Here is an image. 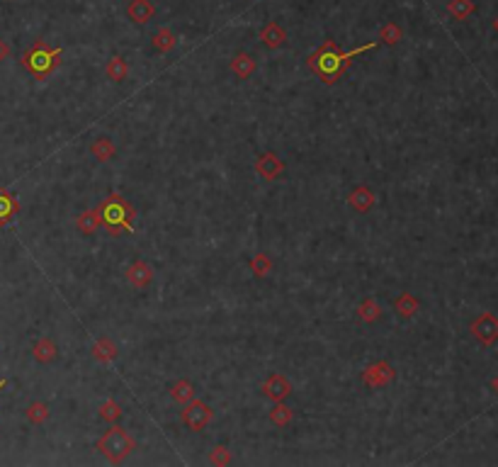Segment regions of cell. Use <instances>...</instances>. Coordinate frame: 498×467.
I'll list each match as a JSON object with an SVG mask.
<instances>
[{
    "mask_svg": "<svg viewBox=\"0 0 498 467\" xmlns=\"http://www.w3.org/2000/svg\"><path fill=\"white\" fill-rule=\"evenodd\" d=\"M180 421L188 431L199 433V431H204L212 421H214V411H212V407H209L207 402H202V399H192V402L182 404Z\"/></svg>",
    "mask_w": 498,
    "mask_h": 467,
    "instance_id": "cell-5",
    "label": "cell"
},
{
    "mask_svg": "<svg viewBox=\"0 0 498 467\" xmlns=\"http://www.w3.org/2000/svg\"><path fill=\"white\" fill-rule=\"evenodd\" d=\"M401 39H403L401 25H397V22H386V25H382V29H379V42L382 44L397 47V44L401 42Z\"/></svg>",
    "mask_w": 498,
    "mask_h": 467,
    "instance_id": "cell-28",
    "label": "cell"
},
{
    "mask_svg": "<svg viewBox=\"0 0 498 467\" xmlns=\"http://www.w3.org/2000/svg\"><path fill=\"white\" fill-rule=\"evenodd\" d=\"M229 69H231V73H234L236 78L246 81V78H251V75L256 73L258 64H256V59L248 54V51H238V54H236L234 59L229 61Z\"/></svg>",
    "mask_w": 498,
    "mask_h": 467,
    "instance_id": "cell-16",
    "label": "cell"
},
{
    "mask_svg": "<svg viewBox=\"0 0 498 467\" xmlns=\"http://www.w3.org/2000/svg\"><path fill=\"white\" fill-rule=\"evenodd\" d=\"M491 390H493V392L498 394V375H496V377H493V380H491Z\"/></svg>",
    "mask_w": 498,
    "mask_h": 467,
    "instance_id": "cell-33",
    "label": "cell"
},
{
    "mask_svg": "<svg viewBox=\"0 0 498 467\" xmlns=\"http://www.w3.org/2000/svg\"><path fill=\"white\" fill-rule=\"evenodd\" d=\"M469 331L479 344L488 348V346H493L498 341V317L491 314V311H482V314L469 324Z\"/></svg>",
    "mask_w": 498,
    "mask_h": 467,
    "instance_id": "cell-6",
    "label": "cell"
},
{
    "mask_svg": "<svg viewBox=\"0 0 498 467\" xmlns=\"http://www.w3.org/2000/svg\"><path fill=\"white\" fill-rule=\"evenodd\" d=\"M105 75H108V81H112V83H124L127 81V75H129L127 59L119 56V54H114L112 59L108 61V66H105Z\"/></svg>",
    "mask_w": 498,
    "mask_h": 467,
    "instance_id": "cell-20",
    "label": "cell"
},
{
    "mask_svg": "<svg viewBox=\"0 0 498 467\" xmlns=\"http://www.w3.org/2000/svg\"><path fill=\"white\" fill-rule=\"evenodd\" d=\"M348 204L353 207L355 212H360V215H364V212H370L372 207L377 204V195L372 188H367V185H358L355 190H350L348 195Z\"/></svg>",
    "mask_w": 498,
    "mask_h": 467,
    "instance_id": "cell-11",
    "label": "cell"
},
{
    "mask_svg": "<svg viewBox=\"0 0 498 467\" xmlns=\"http://www.w3.org/2000/svg\"><path fill=\"white\" fill-rule=\"evenodd\" d=\"M5 385H8V380H0V390H3Z\"/></svg>",
    "mask_w": 498,
    "mask_h": 467,
    "instance_id": "cell-34",
    "label": "cell"
},
{
    "mask_svg": "<svg viewBox=\"0 0 498 467\" xmlns=\"http://www.w3.org/2000/svg\"><path fill=\"white\" fill-rule=\"evenodd\" d=\"M102 226V215L100 207H90V210H83L81 215L75 217V229L81 231L83 237H90Z\"/></svg>",
    "mask_w": 498,
    "mask_h": 467,
    "instance_id": "cell-15",
    "label": "cell"
},
{
    "mask_svg": "<svg viewBox=\"0 0 498 467\" xmlns=\"http://www.w3.org/2000/svg\"><path fill=\"white\" fill-rule=\"evenodd\" d=\"M258 39L263 42V47L279 49L284 42H287V32H284V27H282V25H277V22H265L263 27H260Z\"/></svg>",
    "mask_w": 498,
    "mask_h": 467,
    "instance_id": "cell-14",
    "label": "cell"
},
{
    "mask_svg": "<svg viewBox=\"0 0 498 467\" xmlns=\"http://www.w3.org/2000/svg\"><path fill=\"white\" fill-rule=\"evenodd\" d=\"M151 44H153L155 51H161V54H168V51H173L177 44V37L175 32H173L171 27H161L158 32L151 37Z\"/></svg>",
    "mask_w": 498,
    "mask_h": 467,
    "instance_id": "cell-23",
    "label": "cell"
},
{
    "mask_svg": "<svg viewBox=\"0 0 498 467\" xmlns=\"http://www.w3.org/2000/svg\"><path fill=\"white\" fill-rule=\"evenodd\" d=\"M59 64H61V49L49 47L47 42H34L32 47L22 54V66H25L37 81L49 78V75L59 69Z\"/></svg>",
    "mask_w": 498,
    "mask_h": 467,
    "instance_id": "cell-3",
    "label": "cell"
},
{
    "mask_svg": "<svg viewBox=\"0 0 498 467\" xmlns=\"http://www.w3.org/2000/svg\"><path fill=\"white\" fill-rule=\"evenodd\" d=\"M155 15V5L153 0H129L127 5V17L134 25H146V22H151Z\"/></svg>",
    "mask_w": 498,
    "mask_h": 467,
    "instance_id": "cell-13",
    "label": "cell"
},
{
    "mask_svg": "<svg viewBox=\"0 0 498 467\" xmlns=\"http://www.w3.org/2000/svg\"><path fill=\"white\" fill-rule=\"evenodd\" d=\"M260 392H263V397L270 399V402H284V399L295 392V385H292L282 372H273V375L265 377V382L260 385Z\"/></svg>",
    "mask_w": 498,
    "mask_h": 467,
    "instance_id": "cell-8",
    "label": "cell"
},
{
    "mask_svg": "<svg viewBox=\"0 0 498 467\" xmlns=\"http://www.w3.org/2000/svg\"><path fill=\"white\" fill-rule=\"evenodd\" d=\"M25 414H27V421H29V424L42 426V424H47L49 416H51V409H49L47 402H32Z\"/></svg>",
    "mask_w": 498,
    "mask_h": 467,
    "instance_id": "cell-27",
    "label": "cell"
},
{
    "mask_svg": "<svg viewBox=\"0 0 498 467\" xmlns=\"http://www.w3.org/2000/svg\"><path fill=\"white\" fill-rule=\"evenodd\" d=\"M256 173L265 180H279L284 173V161L275 151H265L256 158Z\"/></svg>",
    "mask_w": 498,
    "mask_h": 467,
    "instance_id": "cell-9",
    "label": "cell"
},
{
    "mask_svg": "<svg viewBox=\"0 0 498 467\" xmlns=\"http://www.w3.org/2000/svg\"><path fill=\"white\" fill-rule=\"evenodd\" d=\"M394 309H397V314L401 319H411L418 314V309H421V302H418L416 295H411V292H401V295L394 300Z\"/></svg>",
    "mask_w": 498,
    "mask_h": 467,
    "instance_id": "cell-19",
    "label": "cell"
},
{
    "mask_svg": "<svg viewBox=\"0 0 498 467\" xmlns=\"http://www.w3.org/2000/svg\"><path fill=\"white\" fill-rule=\"evenodd\" d=\"M10 56V47H8L5 39H0V61H5Z\"/></svg>",
    "mask_w": 498,
    "mask_h": 467,
    "instance_id": "cell-32",
    "label": "cell"
},
{
    "mask_svg": "<svg viewBox=\"0 0 498 467\" xmlns=\"http://www.w3.org/2000/svg\"><path fill=\"white\" fill-rule=\"evenodd\" d=\"M493 29H496V32H498V17H496V22H493Z\"/></svg>",
    "mask_w": 498,
    "mask_h": 467,
    "instance_id": "cell-35",
    "label": "cell"
},
{
    "mask_svg": "<svg viewBox=\"0 0 498 467\" xmlns=\"http://www.w3.org/2000/svg\"><path fill=\"white\" fill-rule=\"evenodd\" d=\"M207 460L212 462V465H219V467L231 465V451L226 446H214L212 451H209Z\"/></svg>",
    "mask_w": 498,
    "mask_h": 467,
    "instance_id": "cell-31",
    "label": "cell"
},
{
    "mask_svg": "<svg viewBox=\"0 0 498 467\" xmlns=\"http://www.w3.org/2000/svg\"><path fill=\"white\" fill-rule=\"evenodd\" d=\"M20 212V202L10 190L0 188V226H5L8 221L15 219V215Z\"/></svg>",
    "mask_w": 498,
    "mask_h": 467,
    "instance_id": "cell-18",
    "label": "cell"
},
{
    "mask_svg": "<svg viewBox=\"0 0 498 467\" xmlns=\"http://www.w3.org/2000/svg\"><path fill=\"white\" fill-rule=\"evenodd\" d=\"M127 283L134 287V290H146L151 283H153V268H151L146 261H134V263L127 268Z\"/></svg>",
    "mask_w": 498,
    "mask_h": 467,
    "instance_id": "cell-10",
    "label": "cell"
},
{
    "mask_svg": "<svg viewBox=\"0 0 498 467\" xmlns=\"http://www.w3.org/2000/svg\"><path fill=\"white\" fill-rule=\"evenodd\" d=\"M377 47H379V42H370V44H362V47L350 49V51H343L336 44V39H323L321 47L311 56H306V69L314 71L321 78V83L333 86V83H338L343 78V73L350 69L355 56L364 54V51H375Z\"/></svg>",
    "mask_w": 498,
    "mask_h": 467,
    "instance_id": "cell-1",
    "label": "cell"
},
{
    "mask_svg": "<svg viewBox=\"0 0 498 467\" xmlns=\"http://www.w3.org/2000/svg\"><path fill=\"white\" fill-rule=\"evenodd\" d=\"M273 268H275V263L268 253H256V256L251 258V273L256 275L258 280L268 278V275L273 273Z\"/></svg>",
    "mask_w": 498,
    "mask_h": 467,
    "instance_id": "cell-25",
    "label": "cell"
},
{
    "mask_svg": "<svg viewBox=\"0 0 498 467\" xmlns=\"http://www.w3.org/2000/svg\"><path fill=\"white\" fill-rule=\"evenodd\" d=\"M97 414H100L102 421H108V424H117L119 419H122V404L114 402V399H108V402H102L100 409H97Z\"/></svg>",
    "mask_w": 498,
    "mask_h": 467,
    "instance_id": "cell-29",
    "label": "cell"
},
{
    "mask_svg": "<svg viewBox=\"0 0 498 467\" xmlns=\"http://www.w3.org/2000/svg\"><path fill=\"white\" fill-rule=\"evenodd\" d=\"M32 358L37 360V363H42V366H49V363H54V360L59 358V348H56V344L49 339V336H42V339L32 346Z\"/></svg>",
    "mask_w": 498,
    "mask_h": 467,
    "instance_id": "cell-17",
    "label": "cell"
},
{
    "mask_svg": "<svg viewBox=\"0 0 498 467\" xmlns=\"http://www.w3.org/2000/svg\"><path fill=\"white\" fill-rule=\"evenodd\" d=\"M100 215H102V226H105V231H108L110 237H119L124 231L134 229L136 212L119 193H110L108 197L102 200Z\"/></svg>",
    "mask_w": 498,
    "mask_h": 467,
    "instance_id": "cell-2",
    "label": "cell"
},
{
    "mask_svg": "<svg viewBox=\"0 0 498 467\" xmlns=\"http://www.w3.org/2000/svg\"><path fill=\"white\" fill-rule=\"evenodd\" d=\"M90 355L95 363H102V366H110V363H114L119 355V348L117 344H114L112 339H108V336H102V339H97L95 344H92L90 348Z\"/></svg>",
    "mask_w": 498,
    "mask_h": 467,
    "instance_id": "cell-12",
    "label": "cell"
},
{
    "mask_svg": "<svg viewBox=\"0 0 498 467\" xmlns=\"http://www.w3.org/2000/svg\"><path fill=\"white\" fill-rule=\"evenodd\" d=\"M171 399L173 402H177V404H188V402H192L195 399V385L190 380H175L171 385Z\"/></svg>",
    "mask_w": 498,
    "mask_h": 467,
    "instance_id": "cell-24",
    "label": "cell"
},
{
    "mask_svg": "<svg viewBox=\"0 0 498 467\" xmlns=\"http://www.w3.org/2000/svg\"><path fill=\"white\" fill-rule=\"evenodd\" d=\"M474 10H477L474 0H450V3H447V12H450L455 20H466Z\"/></svg>",
    "mask_w": 498,
    "mask_h": 467,
    "instance_id": "cell-30",
    "label": "cell"
},
{
    "mask_svg": "<svg viewBox=\"0 0 498 467\" xmlns=\"http://www.w3.org/2000/svg\"><path fill=\"white\" fill-rule=\"evenodd\" d=\"M292 419H295V411H292L287 404H284V402H273V409H270V421H273L275 426L284 429V426L292 424Z\"/></svg>",
    "mask_w": 498,
    "mask_h": 467,
    "instance_id": "cell-26",
    "label": "cell"
},
{
    "mask_svg": "<svg viewBox=\"0 0 498 467\" xmlns=\"http://www.w3.org/2000/svg\"><path fill=\"white\" fill-rule=\"evenodd\" d=\"M382 317V304L377 302V297H364L358 307V319L364 324H375Z\"/></svg>",
    "mask_w": 498,
    "mask_h": 467,
    "instance_id": "cell-22",
    "label": "cell"
},
{
    "mask_svg": "<svg viewBox=\"0 0 498 467\" xmlns=\"http://www.w3.org/2000/svg\"><path fill=\"white\" fill-rule=\"evenodd\" d=\"M90 154L95 156L100 163H108L117 156V146H114V141L108 139V136H100V139H95L90 144Z\"/></svg>",
    "mask_w": 498,
    "mask_h": 467,
    "instance_id": "cell-21",
    "label": "cell"
},
{
    "mask_svg": "<svg viewBox=\"0 0 498 467\" xmlns=\"http://www.w3.org/2000/svg\"><path fill=\"white\" fill-rule=\"evenodd\" d=\"M97 451L108 457L112 465H119V462H124L136 451V440L129 435L127 429H122L119 424H112L97 440Z\"/></svg>",
    "mask_w": 498,
    "mask_h": 467,
    "instance_id": "cell-4",
    "label": "cell"
},
{
    "mask_svg": "<svg viewBox=\"0 0 498 467\" xmlns=\"http://www.w3.org/2000/svg\"><path fill=\"white\" fill-rule=\"evenodd\" d=\"M394 377H397V370H394L386 360H377V363L364 368V372H362V382L370 387V390H379V387L391 385Z\"/></svg>",
    "mask_w": 498,
    "mask_h": 467,
    "instance_id": "cell-7",
    "label": "cell"
}]
</instances>
